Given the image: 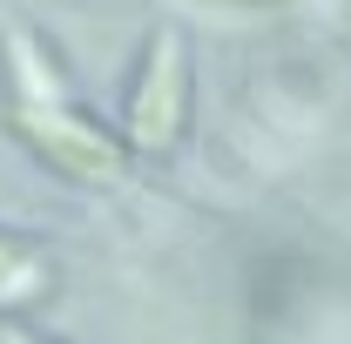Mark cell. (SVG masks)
<instances>
[{
	"mask_svg": "<svg viewBox=\"0 0 351 344\" xmlns=\"http://www.w3.org/2000/svg\"><path fill=\"white\" fill-rule=\"evenodd\" d=\"M0 68H7V101H14V135L41 156L47 169L75 175V182H122V149L101 122H88L75 108V95L61 82V68L47 61V47L27 27L0 34Z\"/></svg>",
	"mask_w": 351,
	"mask_h": 344,
	"instance_id": "cell-1",
	"label": "cell"
},
{
	"mask_svg": "<svg viewBox=\"0 0 351 344\" xmlns=\"http://www.w3.org/2000/svg\"><path fill=\"white\" fill-rule=\"evenodd\" d=\"M182 95H189V68H182V34L156 27L142 47V68L129 82V142L142 156H162L182 129Z\"/></svg>",
	"mask_w": 351,
	"mask_h": 344,
	"instance_id": "cell-2",
	"label": "cell"
},
{
	"mask_svg": "<svg viewBox=\"0 0 351 344\" xmlns=\"http://www.w3.org/2000/svg\"><path fill=\"white\" fill-rule=\"evenodd\" d=\"M14 284H41V270H34V250H27L21 236L0 230V304H7V310H14Z\"/></svg>",
	"mask_w": 351,
	"mask_h": 344,
	"instance_id": "cell-3",
	"label": "cell"
},
{
	"mask_svg": "<svg viewBox=\"0 0 351 344\" xmlns=\"http://www.w3.org/2000/svg\"><path fill=\"white\" fill-rule=\"evenodd\" d=\"M7 344H47L41 331H21V324H14V331H7Z\"/></svg>",
	"mask_w": 351,
	"mask_h": 344,
	"instance_id": "cell-4",
	"label": "cell"
}]
</instances>
